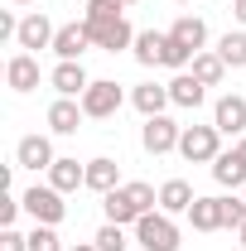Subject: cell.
Returning <instances> with one entry per match:
<instances>
[{
    "mask_svg": "<svg viewBox=\"0 0 246 251\" xmlns=\"http://www.w3.org/2000/svg\"><path fill=\"white\" fill-rule=\"evenodd\" d=\"M179 140H184V126L174 121V116H145V126H140V145H145L150 155L179 150Z\"/></svg>",
    "mask_w": 246,
    "mask_h": 251,
    "instance_id": "obj_7",
    "label": "cell"
},
{
    "mask_svg": "<svg viewBox=\"0 0 246 251\" xmlns=\"http://www.w3.org/2000/svg\"><path fill=\"white\" fill-rule=\"evenodd\" d=\"M232 150H237V155L246 159V135H237V145H232Z\"/></svg>",
    "mask_w": 246,
    "mask_h": 251,
    "instance_id": "obj_34",
    "label": "cell"
},
{
    "mask_svg": "<svg viewBox=\"0 0 246 251\" xmlns=\"http://www.w3.org/2000/svg\"><path fill=\"white\" fill-rule=\"evenodd\" d=\"M164 44H169V34H159V29H145V34H135V63L140 68H164Z\"/></svg>",
    "mask_w": 246,
    "mask_h": 251,
    "instance_id": "obj_19",
    "label": "cell"
},
{
    "mask_svg": "<svg viewBox=\"0 0 246 251\" xmlns=\"http://www.w3.org/2000/svg\"><path fill=\"white\" fill-rule=\"evenodd\" d=\"M5 82H10V92H34L39 87V58L20 49L15 58L5 63Z\"/></svg>",
    "mask_w": 246,
    "mask_h": 251,
    "instance_id": "obj_14",
    "label": "cell"
},
{
    "mask_svg": "<svg viewBox=\"0 0 246 251\" xmlns=\"http://www.w3.org/2000/svg\"><path fill=\"white\" fill-rule=\"evenodd\" d=\"M242 198H246V188H242Z\"/></svg>",
    "mask_w": 246,
    "mask_h": 251,
    "instance_id": "obj_40",
    "label": "cell"
},
{
    "mask_svg": "<svg viewBox=\"0 0 246 251\" xmlns=\"http://www.w3.org/2000/svg\"><path fill=\"white\" fill-rule=\"evenodd\" d=\"M87 49H92L87 25H58V34H53V53H58V63H82Z\"/></svg>",
    "mask_w": 246,
    "mask_h": 251,
    "instance_id": "obj_9",
    "label": "cell"
},
{
    "mask_svg": "<svg viewBox=\"0 0 246 251\" xmlns=\"http://www.w3.org/2000/svg\"><path fill=\"white\" fill-rule=\"evenodd\" d=\"M188 222H193V232H222V227H227L222 198H198V203L188 208Z\"/></svg>",
    "mask_w": 246,
    "mask_h": 251,
    "instance_id": "obj_24",
    "label": "cell"
},
{
    "mask_svg": "<svg viewBox=\"0 0 246 251\" xmlns=\"http://www.w3.org/2000/svg\"><path fill=\"white\" fill-rule=\"evenodd\" d=\"M49 82H53V92H58V97H82L87 87H92V77H87L82 63H58V68L49 73Z\"/></svg>",
    "mask_w": 246,
    "mask_h": 251,
    "instance_id": "obj_16",
    "label": "cell"
},
{
    "mask_svg": "<svg viewBox=\"0 0 246 251\" xmlns=\"http://www.w3.org/2000/svg\"><path fill=\"white\" fill-rule=\"evenodd\" d=\"M135 242L145 251H179V222L169 213H145L135 222Z\"/></svg>",
    "mask_w": 246,
    "mask_h": 251,
    "instance_id": "obj_3",
    "label": "cell"
},
{
    "mask_svg": "<svg viewBox=\"0 0 246 251\" xmlns=\"http://www.w3.org/2000/svg\"><path fill=\"white\" fill-rule=\"evenodd\" d=\"M222 218H227V227L237 232L246 222V198H222Z\"/></svg>",
    "mask_w": 246,
    "mask_h": 251,
    "instance_id": "obj_30",
    "label": "cell"
},
{
    "mask_svg": "<svg viewBox=\"0 0 246 251\" xmlns=\"http://www.w3.org/2000/svg\"><path fill=\"white\" fill-rule=\"evenodd\" d=\"M130 106H135L140 116H164V106H174V101H169V82H140V87L130 92Z\"/></svg>",
    "mask_w": 246,
    "mask_h": 251,
    "instance_id": "obj_17",
    "label": "cell"
},
{
    "mask_svg": "<svg viewBox=\"0 0 246 251\" xmlns=\"http://www.w3.org/2000/svg\"><path fill=\"white\" fill-rule=\"evenodd\" d=\"M169 101L184 106V111H198V106L208 101V82H198L193 73H174V77H169Z\"/></svg>",
    "mask_w": 246,
    "mask_h": 251,
    "instance_id": "obj_13",
    "label": "cell"
},
{
    "mask_svg": "<svg viewBox=\"0 0 246 251\" xmlns=\"http://www.w3.org/2000/svg\"><path fill=\"white\" fill-rule=\"evenodd\" d=\"M121 15H125L121 0H87V10H82V20H92V25L97 20H121Z\"/></svg>",
    "mask_w": 246,
    "mask_h": 251,
    "instance_id": "obj_29",
    "label": "cell"
},
{
    "mask_svg": "<svg viewBox=\"0 0 246 251\" xmlns=\"http://www.w3.org/2000/svg\"><path fill=\"white\" fill-rule=\"evenodd\" d=\"M232 15H237V25L246 29V0H232Z\"/></svg>",
    "mask_w": 246,
    "mask_h": 251,
    "instance_id": "obj_33",
    "label": "cell"
},
{
    "mask_svg": "<svg viewBox=\"0 0 246 251\" xmlns=\"http://www.w3.org/2000/svg\"><path fill=\"white\" fill-rule=\"evenodd\" d=\"M92 242H97V251H125V247H130V242H125V227H121V222H101Z\"/></svg>",
    "mask_w": 246,
    "mask_h": 251,
    "instance_id": "obj_26",
    "label": "cell"
},
{
    "mask_svg": "<svg viewBox=\"0 0 246 251\" xmlns=\"http://www.w3.org/2000/svg\"><path fill=\"white\" fill-rule=\"evenodd\" d=\"M49 184L58 188V193H73V188H87V164H77V159H53V169H49Z\"/></svg>",
    "mask_w": 246,
    "mask_h": 251,
    "instance_id": "obj_18",
    "label": "cell"
},
{
    "mask_svg": "<svg viewBox=\"0 0 246 251\" xmlns=\"http://www.w3.org/2000/svg\"><path fill=\"white\" fill-rule=\"evenodd\" d=\"M10 5H39V0H10Z\"/></svg>",
    "mask_w": 246,
    "mask_h": 251,
    "instance_id": "obj_37",
    "label": "cell"
},
{
    "mask_svg": "<svg viewBox=\"0 0 246 251\" xmlns=\"http://www.w3.org/2000/svg\"><path fill=\"white\" fill-rule=\"evenodd\" d=\"M82 121H87V111H82L77 97H58V101L49 106V130H53V135H77Z\"/></svg>",
    "mask_w": 246,
    "mask_h": 251,
    "instance_id": "obj_12",
    "label": "cell"
},
{
    "mask_svg": "<svg viewBox=\"0 0 246 251\" xmlns=\"http://www.w3.org/2000/svg\"><path fill=\"white\" fill-rule=\"evenodd\" d=\"M193 203H198V193H193L188 179H164V184H159V213L179 218V213H188Z\"/></svg>",
    "mask_w": 246,
    "mask_h": 251,
    "instance_id": "obj_15",
    "label": "cell"
},
{
    "mask_svg": "<svg viewBox=\"0 0 246 251\" xmlns=\"http://www.w3.org/2000/svg\"><path fill=\"white\" fill-rule=\"evenodd\" d=\"M29 251H68L58 242V232L49 227V222H34V232H29Z\"/></svg>",
    "mask_w": 246,
    "mask_h": 251,
    "instance_id": "obj_28",
    "label": "cell"
},
{
    "mask_svg": "<svg viewBox=\"0 0 246 251\" xmlns=\"http://www.w3.org/2000/svg\"><path fill=\"white\" fill-rule=\"evenodd\" d=\"M198 82H208V87H222L227 82V63H222V53L217 49H203V53H193V68H188Z\"/></svg>",
    "mask_w": 246,
    "mask_h": 251,
    "instance_id": "obj_21",
    "label": "cell"
},
{
    "mask_svg": "<svg viewBox=\"0 0 246 251\" xmlns=\"http://www.w3.org/2000/svg\"><path fill=\"white\" fill-rule=\"evenodd\" d=\"M121 5H125V10H130V5H135V0H121Z\"/></svg>",
    "mask_w": 246,
    "mask_h": 251,
    "instance_id": "obj_38",
    "label": "cell"
},
{
    "mask_svg": "<svg viewBox=\"0 0 246 251\" xmlns=\"http://www.w3.org/2000/svg\"><path fill=\"white\" fill-rule=\"evenodd\" d=\"M82 101V111H87V121H111L116 111H121V101H125V92H121V82H111V77H92V87L77 97Z\"/></svg>",
    "mask_w": 246,
    "mask_h": 251,
    "instance_id": "obj_2",
    "label": "cell"
},
{
    "mask_svg": "<svg viewBox=\"0 0 246 251\" xmlns=\"http://www.w3.org/2000/svg\"><path fill=\"white\" fill-rule=\"evenodd\" d=\"M25 213H29L34 222H49V227H58L63 218H68V203H63V193L53 184H34L29 193H25Z\"/></svg>",
    "mask_w": 246,
    "mask_h": 251,
    "instance_id": "obj_6",
    "label": "cell"
},
{
    "mask_svg": "<svg viewBox=\"0 0 246 251\" xmlns=\"http://www.w3.org/2000/svg\"><path fill=\"white\" fill-rule=\"evenodd\" d=\"M213 126L222 130V135H246V97H237V92L217 97V106H213Z\"/></svg>",
    "mask_w": 246,
    "mask_h": 251,
    "instance_id": "obj_10",
    "label": "cell"
},
{
    "mask_svg": "<svg viewBox=\"0 0 246 251\" xmlns=\"http://www.w3.org/2000/svg\"><path fill=\"white\" fill-rule=\"evenodd\" d=\"M213 179L222 188H246V159L237 155V150H222V155L213 159Z\"/></svg>",
    "mask_w": 246,
    "mask_h": 251,
    "instance_id": "obj_20",
    "label": "cell"
},
{
    "mask_svg": "<svg viewBox=\"0 0 246 251\" xmlns=\"http://www.w3.org/2000/svg\"><path fill=\"white\" fill-rule=\"evenodd\" d=\"M237 237H242V251H246V222H242V227H237Z\"/></svg>",
    "mask_w": 246,
    "mask_h": 251,
    "instance_id": "obj_36",
    "label": "cell"
},
{
    "mask_svg": "<svg viewBox=\"0 0 246 251\" xmlns=\"http://www.w3.org/2000/svg\"><path fill=\"white\" fill-rule=\"evenodd\" d=\"M68 251H97V242H77V247H68Z\"/></svg>",
    "mask_w": 246,
    "mask_h": 251,
    "instance_id": "obj_35",
    "label": "cell"
},
{
    "mask_svg": "<svg viewBox=\"0 0 246 251\" xmlns=\"http://www.w3.org/2000/svg\"><path fill=\"white\" fill-rule=\"evenodd\" d=\"M217 53H222V63L227 68H246V29H227L222 39H217Z\"/></svg>",
    "mask_w": 246,
    "mask_h": 251,
    "instance_id": "obj_25",
    "label": "cell"
},
{
    "mask_svg": "<svg viewBox=\"0 0 246 251\" xmlns=\"http://www.w3.org/2000/svg\"><path fill=\"white\" fill-rule=\"evenodd\" d=\"M87 25V34H92V49H101V53H121V49H135V29H130V20H82Z\"/></svg>",
    "mask_w": 246,
    "mask_h": 251,
    "instance_id": "obj_5",
    "label": "cell"
},
{
    "mask_svg": "<svg viewBox=\"0 0 246 251\" xmlns=\"http://www.w3.org/2000/svg\"><path fill=\"white\" fill-rule=\"evenodd\" d=\"M174 5H188V0H174Z\"/></svg>",
    "mask_w": 246,
    "mask_h": 251,
    "instance_id": "obj_39",
    "label": "cell"
},
{
    "mask_svg": "<svg viewBox=\"0 0 246 251\" xmlns=\"http://www.w3.org/2000/svg\"><path fill=\"white\" fill-rule=\"evenodd\" d=\"M53 20L44 15V10H29L25 20H20V34H15V44L25 49V53H39V49H53Z\"/></svg>",
    "mask_w": 246,
    "mask_h": 251,
    "instance_id": "obj_8",
    "label": "cell"
},
{
    "mask_svg": "<svg viewBox=\"0 0 246 251\" xmlns=\"http://www.w3.org/2000/svg\"><path fill=\"white\" fill-rule=\"evenodd\" d=\"M0 251H29V237L15 232V227H5V232H0Z\"/></svg>",
    "mask_w": 246,
    "mask_h": 251,
    "instance_id": "obj_32",
    "label": "cell"
},
{
    "mask_svg": "<svg viewBox=\"0 0 246 251\" xmlns=\"http://www.w3.org/2000/svg\"><path fill=\"white\" fill-rule=\"evenodd\" d=\"M53 140L49 135H25L20 145H15V164L20 169H53Z\"/></svg>",
    "mask_w": 246,
    "mask_h": 251,
    "instance_id": "obj_11",
    "label": "cell"
},
{
    "mask_svg": "<svg viewBox=\"0 0 246 251\" xmlns=\"http://www.w3.org/2000/svg\"><path fill=\"white\" fill-rule=\"evenodd\" d=\"M169 39H179L184 49H193V53H203V44H208V25H203L198 15H179V20L169 25Z\"/></svg>",
    "mask_w": 246,
    "mask_h": 251,
    "instance_id": "obj_22",
    "label": "cell"
},
{
    "mask_svg": "<svg viewBox=\"0 0 246 251\" xmlns=\"http://www.w3.org/2000/svg\"><path fill=\"white\" fill-rule=\"evenodd\" d=\"M164 68H169V73H188V68H193V49H184L179 39H169V44H164Z\"/></svg>",
    "mask_w": 246,
    "mask_h": 251,
    "instance_id": "obj_27",
    "label": "cell"
},
{
    "mask_svg": "<svg viewBox=\"0 0 246 251\" xmlns=\"http://www.w3.org/2000/svg\"><path fill=\"white\" fill-rule=\"evenodd\" d=\"M87 188L92 193H111V188H121V164L116 159H87Z\"/></svg>",
    "mask_w": 246,
    "mask_h": 251,
    "instance_id": "obj_23",
    "label": "cell"
},
{
    "mask_svg": "<svg viewBox=\"0 0 246 251\" xmlns=\"http://www.w3.org/2000/svg\"><path fill=\"white\" fill-rule=\"evenodd\" d=\"M179 155H184L188 164H213V159L222 155V130H217V126H184Z\"/></svg>",
    "mask_w": 246,
    "mask_h": 251,
    "instance_id": "obj_4",
    "label": "cell"
},
{
    "mask_svg": "<svg viewBox=\"0 0 246 251\" xmlns=\"http://www.w3.org/2000/svg\"><path fill=\"white\" fill-rule=\"evenodd\" d=\"M154 203H159V193H154L150 184H140V179H130V184L111 188V193H101L106 222H121V227H135L145 213H154Z\"/></svg>",
    "mask_w": 246,
    "mask_h": 251,
    "instance_id": "obj_1",
    "label": "cell"
},
{
    "mask_svg": "<svg viewBox=\"0 0 246 251\" xmlns=\"http://www.w3.org/2000/svg\"><path fill=\"white\" fill-rule=\"evenodd\" d=\"M20 208H25V198H15V193L5 188V198H0V227H15V218H20Z\"/></svg>",
    "mask_w": 246,
    "mask_h": 251,
    "instance_id": "obj_31",
    "label": "cell"
}]
</instances>
